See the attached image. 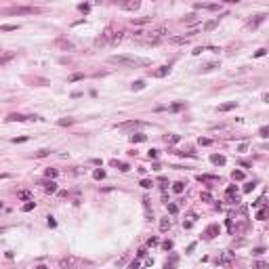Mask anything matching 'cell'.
I'll return each mask as SVG.
<instances>
[{"mask_svg":"<svg viewBox=\"0 0 269 269\" xmlns=\"http://www.w3.org/2000/svg\"><path fill=\"white\" fill-rule=\"evenodd\" d=\"M145 34H147V36H145V42L156 44V42H160L162 38L168 36V30H166V28H156V30H151V32H145Z\"/></svg>","mask_w":269,"mask_h":269,"instance_id":"1","label":"cell"},{"mask_svg":"<svg viewBox=\"0 0 269 269\" xmlns=\"http://www.w3.org/2000/svg\"><path fill=\"white\" fill-rule=\"evenodd\" d=\"M112 61L122 63V65H145L147 63L145 59H137V57H128V55H114Z\"/></svg>","mask_w":269,"mask_h":269,"instance_id":"2","label":"cell"},{"mask_svg":"<svg viewBox=\"0 0 269 269\" xmlns=\"http://www.w3.org/2000/svg\"><path fill=\"white\" fill-rule=\"evenodd\" d=\"M34 13H38V8L34 6H11L4 11V15H34Z\"/></svg>","mask_w":269,"mask_h":269,"instance_id":"3","label":"cell"},{"mask_svg":"<svg viewBox=\"0 0 269 269\" xmlns=\"http://www.w3.org/2000/svg\"><path fill=\"white\" fill-rule=\"evenodd\" d=\"M114 34H116V32H114V28H112V25H109V28H105V30H103V34H101V38H99V42H107V40H112V38H114Z\"/></svg>","mask_w":269,"mask_h":269,"instance_id":"4","label":"cell"},{"mask_svg":"<svg viewBox=\"0 0 269 269\" xmlns=\"http://www.w3.org/2000/svg\"><path fill=\"white\" fill-rule=\"evenodd\" d=\"M139 6H141L139 0H131V2H122V4H120V8H124V11H137Z\"/></svg>","mask_w":269,"mask_h":269,"instance_id":"5","label":"cell"},{"mask_svg":"<svg viewBox=\"0 0 269 269\" xmlns=\"http://www.w3.org/2000/svg\"><path fill=\"white\" fill-rule=\"evenodd\" d=\"M196 179L200 181V183H217L219 177H217V175H198Z\"/></svg>","mask_w":269,"mask_h":269,"instance_id":"6","label":"cell"},{"mask_svg":"<svg viewBox=\"0 0 269 269\" xmlns=\"http://www.w3.org/2000/svg\"><path fill=\"white\" fill-rule=\"evenodd\" d=\"M168 42L170 44H187L189 42V36H170Z\"/></svg>","mask_w":269,"mask_h":269,"instance_id":"7","label":"cell"},{"mask_svg":"<svg viewBox=\"0 0 269 269\" xmlns=\"http://www.w3.org/2000/svg\"><path fill=\"white\" fill-rule=\"evenodd\" d=\"M181 137L179 134H164V143L166 145H175V143H179Z\"/></svg>","mask_w":269,"mask_h":269,"instance_id":"8","label":"cell"},{"mask_svg":"<svg viewBox=\"0 0 269 269\" xmlns=\"http://www.w3.org/2000/svg\"><path fill=\"white\" fill-rule=\"evenodd\" d=\"M235 107H238V101H229V103L219 105V112H231V109H235Z\"/></svg>","mask_w":269,"mask_h":269,"instance_id":"9","label":"cell"},{"mask_svg":"<svg viewBox=\"0 0 269 269\" xmlns=\"http://www.w3.org/2000/svg\"><path fill=\"white\" fill-rule=\"evenodd\" d=\"M168 72H170V67H168V65H162L160 70L154 72V76H156V78H164V76H168Z\"/></svg>","mask_w":269,"mask_h":269,"instance_id":"10","label":"cell"},{"mask_svg":"<svg viewBox=\"0 0 269 269\" xmlns=\"http://www.w3.org/2000/svg\"><path fill=\"white\" fill-rule=\"evenodd\" d=\"M112 166H118L122 173H128V170H131V166H128L126 162H118V160H112Z\"/></svg>","mask_w":269,"mask_h":269,"instance_id":"11","label":"cell"},{"mask_svg":"<svg viewBox=\"0 0 269 269\" xmlns=\"http://www.w3.org/2000/svg\"><path fill=\"white\" fill-rule=\"evenodd\" d=\"M217 233H219V225H210V227L206 229V233H204V235H206V238L210 240V238H215Z\"/></svg>","mask_w":269,"mask_h":269,"instance_id":"12","label":"cell"},{"mask_svg":"<svg viewBox=\"0 0 269 269\" xmlns=\"http://www.w3.org/2000/svg\"><path fill=\"white\" fill-rule=\"evenodd\" d=\"M55 44H57V46H61V48H65V50H72V48H74V44H72L70 40H63V38H59V40H57Z\"/></svg>","mask_w":269,"mask_h":269,"instance_id":"13","label":"cell"},{"mask_svg":"<svg viewBox=\"0 0 269 269\" xmlns=\"http://www.w3.org/2000/svg\"><path fill=\"white\" fill-rule=\"evenodd\" d=\"M210 162H212V164H219V166H223V164H225V156L212 154V156H210Z\"/></svg>","mask_w":269,"mask_h":269,"instance_id":"14","label":"cell"},{"mask_svg":"<svg viewBox=\"0 0 269 269\" xmlns=\"http://www.w3.org/2000/svg\"><path fill=\"white\" fill-rule=\"evenodd\" d=\"M44 191H46V193H55V191H57V183H55V181L44 183Z\"/></svg>","mask_w":269,"mask_h":269,"instance_id":"15","label":"cell"},{"mask_svg":"<svg viewBox=\"0 0 269 269\" xmlns=\"http://www.w3.org/2000/svg\"><path fill=\"white\" fill-rule=\"evenodd\" d=\"M6 120H8V122H23V120H28V118H25V116H21V114H11Z\"/></svg>","mask_w":269,"mask_h":269,"instance_id":"16","label":"cell"},{"mask_svg":"<svg viewBox=\"0 0 269 269\" xmlns=\"http://www.w3.org/2000/svg\"><path fill=\"white\" fill-rule=\"evenodd\" d=\"M183 189H185V183H183V181L173 183V191H175V193H183Z\"/></svg>","mask_w":269,"mask_h":269,"instance_id":"17","label":"cell"},{"mask_svg":"<svg viewBox=\"0 0 269 269\" xmlns=\"http://www.w3.org/2000/svg\"><path fill=\"white\" fill-rule=\"evenodd\" d=\"M44 175H46V177H48L50 181H53L55 177H57V175H59V170H57V168H46V170H44Z\"/></svg>","mask_w":269,"mask_h":269,"instance_id":"18","label":"cell"},{"mask_svg":"<svg viewBox=\"0 0 269 269\" xmlns=\"http://www.w3.org/2000/svg\"><path fill=\"white\" fill-rule=\"evenodd\" d=\"M231 177H233V181H242L244 179V170H233Z\"/></svg>","mask_w":269,"mask_h":269,"instance_id":"19","label":"cell"},{"mask_svg":"<svg viewBox=\"0 0 269 269\" xmlns=\"http://www.w3.org/2000/svg\"><path fill=\"white\" fill-rule=\"evenodd\" d=\"M160 229H162V231H168V229H170V221H168V219H162V221H160Z\"/></svg>","mask_w":269,"mask_h":269,"instance_id":"20","label":"cell"},{"mask_svg":"<svg viewBox=\"0 0 269 269\" xmlns=\"http://www.w3.org/2000/svg\"><path fill=\"white\" fill-rule=\"evenodd\" d=\"M57 124H59V126H67V124H74V118H61Z\"/></svg>","mask_w":269,"mask_h":269,"instance_id":"21","label":"cell"},{"mask_svg":"<svg viewBox=\"0 0 269 269\" xmlns=\"http://www.w3.org/2000/svg\"><path fill=\"white\" fill-rule=\"evenodd\" d=\"M92 177H95V179H105V170H103V168H97V170L92 173Z\"/></svg>","mask_w":269,"mask_h":269,"instance_id":"22","label":"cell"},{"mask_svg":"<svg viewBox=\"0 0 269 269\" xmlns=\"http://www.w3.org/2000/svg\"><path fill=\"white\" fill-rule=\"evenodd\" d=\"M11 59H15V53H8V55L0 57V65H4V63H6V61H11Z\"/></svg>","mask_w":269,"mask_h":269,"instance_id":"23","label":"cell"},{"mask_svg":"<svg viewBox=\"0 0 269 269\" xmlns=\"http://www.w3.org/2000/svg\"><path fill=\"white\" fill-rule=\"evenodd\" d=\"M34 208H36V202H28L21 210H23V212H30V210H34Z\"/></svg>","mask_w":269,"mask_h":269,"instance_id":"24","label":"cell"},{"mask_svg":"<svg viewBox=\"0 0 269 269\" xmlns=\"http://www.w3.org/2000/svg\"><path fill=\"white\" fill-rule=\"evenodd\" d=\"M131 141H133V143H141V141H145V134H133Z\"/></svg>","mask_w":269,"mask_h":269,"instance_id":"25","label":"cell"},{"mask_svg":"<svg viewBox=\"0 0 269 269\" xmlns=\"http://www.w3.org/2000/svg\"><path fill=\"white\" fill-rule=\"evenodd\" d=\"M151 185H154V181H151V179H143V181H141V187H143V189H149Z\"/></svg>","mask_w":269,"mask_h":269,"instance_id":"26","label":"cell"},{"mask_svg":"<svg viewBox=\"0 0 269 269\" xmlns=\"http://www.w3.org/2000/svg\"><path fill=\"white\" fill-rule=\"evenodd\" d=\"M231 259H233V254H231V252H225L223 257H221V261H219V263H229Z\"/></svg>","mask_w":269,"mask_h":269,"instance_id":"27","label":"cell"},{"mask_svg":"<svg viewBox=\"0 0 269 269\" xmlns=\"http://www.w3.org/2000/svg\"><path fill=\"white\" fill-rule=\"evenodd\" d=\"M141 89H145V82H143V80H137L133 84V90H141Z\"/></svg>","mask_w":269,"mask_h":269,"instance_id":"28","label":"cell"},{"mask_svg":"<svg viewBox=\"0 0 269 269\" xmlns=\"http://www.w3.org/2000/svg\"><path fill=\"white\" fill-rule=\"evenodd\" d=\"M82 78H84L82 74H74V76H70V78H67V82H78V80H82Z\"/></svg>","mask_w":269,"mask_h":269,"instance_id":"29","label":"cell"},{"mask_svg":"<svg viewBox=\"0 0 269 269\" xmlns=\"http://www.w3.org/2000/svg\"><path fill=\"white\" fill-rule=\"evenodd\" d=\"M17 196H19L21 200H30V198H32V193H30V191H25V189H23V191H19Z\"/></svg>","mask_w":269,"mask_h":269,"instance_id":"30","label":"cell"},{"mask_svg":"<svg viewBox=\"0 0 269 269\" xmlns=\"http://www.w3.org/2000/svg\"><path fill=\"white\" fill-rule=\"evenodd\" d=\"M17 28H19V25H0V30H2V32H15Z\"/></svg>","mask_w":269,"mask_h":269,"instance_id":"31","label":"cell"},{"mask_svg":"<svg viewBox=\"0 0 269 269\" xmlns=\"http://www.w3.org/2000/svg\"><path fill=\"white\" fill-rule=\"evenodd\" d=\"M263 19H265V15H259V17L254 19V21H250V25H252V28H257V25H259V23H261Z\"/></svg>","mask_w":269,"mask_h":269,"instance_id":"32","label":"cell"},{"mask_svg":"<svg viewBox=\"0 0 269 269\" xmlns=\"http://www.w3.org/2000/svg\"><path fill=\"white\" fill-rule=\"evenodd\" d=\"M215 28H217V21H208V23L204 25V30H206V32H210V30H215Z\"/></svg>","mask_w":269,"mask_h":269,"instance_id":"33","label":"cell"},{"mask_svg":"<svg viewBox=\"0 0 269 269\" xmlns=\"http://www.w3.org/2000/svg\"><path fill=\"white\" fill-rule=\"evenodd\" d=\"M120 40H122V32H116V34H114V38H112V42H114V44H118Z\"/></svg>","mask_w":269,"mask_h":269,"instance_id":"34","label":"cell"},{"mask_svg":"<svg viewBox=\"0 0 269 269\" xmlns=\"http://www.w3.org/2000/svg\"><path fill=\"white\" fill-rule=\"evenodd\" d=\"M200 198H202V202H210V200H212V196H210L208 191H202V196H200Z\"/></svg>","mask_w":269,"mask_h":269,"instance_id":"35","label":"cell"},{"mask_svg":"<svg viewBox=\"0 0 269 269\" xmlns=\"http://www.w3.org/2000/svg\"><path fill=\"white\" fill-rule=\"evenodd\" d=\"M168 212H170V215H177V212H179V206H177V204H168Z\"/></svg>","mask_w":269,"mask_h":269,"instance_id":"36","label":"cell"},{"mask_svg":"<svg viewBox=\"0 0 269 269\" xmlns=\"http://www.w3.org/2000/svg\"><path fill=\"white\" fill-rule=\"evenodd\" d=\"M259 134H261L263 139H267V137H269V128H267V126H261V131H259Z\"/></svg>","mask_w":269,"mask_h":269,"instance_id":"37","label":"cell"},{"mask_svg":"<svg viewBox=\"0 0 269 269\" xmlns=\"http://www.w3.org/2000/svg\"><path fill=\"white\" fill-rule=\"evenodd\" d=\"M183 107H185V103H175V105L170 107V112H181Z\"/></svg>","mask_w":269,"mask_h":269,"instance_id":"38","label":"cell"},{"mask_svg":"<svg viewBox=\"0 0 269 269\" xmlns=\"http://www.w3.org/2000/svg\"><path fill=\"white\" fill-rule=\"evenodd\" d=\"M254 185H257V183H246V185H244V193L252 191V189H254Z\"/></svg>","mask_w":269,"mask_h":269,"instance_id":"39","label":"cell"},{"mask_svg":"<svg viewBox=\"0 0 269 269\" xmlns=\"http://www.w3.org/2000/svg\"><path fill=\"white\" fill-rule=\"evenodd\" d=\"M48 154H50V151H48V149H40V151H38V154H36V158H46V156H48Z\"/></svg>","mask_w":269,"mask_h":269,"instance_id":"40","label":"cell"},{"mask_svg":"<svg viewBox=\"0 0 269 269\" xmlns=\"http://www.w3.org/2000/svg\"><path fill=\"white\" fill-rule=\"evenodd\" d=\"M162 248H164V250H170V248H173V242H170V240L162 242Z\"/></svg>","mask_w":269,"mask_h":269,"instance_id":"41","label":"cell"},{"mask_svg":"<svg viewBox=\"0 0 269 269\" xmlns=\"http://www.w3.org/2000/svg\"><path fill=\"white\" fill-rule=\"evenodd\" d=\"M147 21H149V17H141V19H134L133 23L134 25H139V23H147Z\"/></svg>","mask_w":269,"mask_h":269,"instance_id":"42","label":"cell"},{"mask_svg":"<svg viewBox=\"0 0 269 269\" xmlns=\"http://www.w3.org/2000/svg\"><path fill=\"white\" fill-rule=\"evenodd\" d=\"M147 156H149L151 160H156V158H158V149H149V154H147Z\"/></svg>","mask_w":269,"mask_h":269,"instance_id":"43","label":"cell"},{"mask_svg":"<svg viewBox=\"0 0 269 269\" xmlns=\"http://www.w3.org/2000/svg\"><path fill=\"white\" fill-rule=\"evenodd\" d=\"M269 265L267 263H263V261H259V263H257V265H254V269H267Z\"/></svg>","mask_w":269,"mask_h":269,"instance_id":"44","label":"cell"},{"mask_svg":"<svg viewBox=\"0 0 269 269\" xmlns=\"http://www.w3.org/2000/svg\"><path fill=\"white\" fill-rule=\"evenodd\" d=\"M215 67H219V65H217V63H208V65L204 67V72H210V70H215Z\"/></svg>","mask_w":269,"mask_h":269,"instance_id":"45","label":"cell"},{"mask_svg":"<svg viewBox=\"0 0 269 269\" xmlns=\"http://www.w3.org/2000/svg\"><path fill=\"white\" fill-rule=\"evenodd\" d=\"M198 143H200V145H210L212 141H210V139H202V137H200V141H198Z\"/></svg>","mask_w":269,"mask_h":269,"instance_id":"46","label":"cell"},{"mask_svg":"<svg viewBox=\"0 0 269 269\" xmlns=\"http://www.w3.org/2000/svg\"><path fill=\"white\" fill-rule=\"evenodd\" d=\"M78 8H80V11H82V13H89V11H90V6H89V4H80V6H78Z\"/></svg>","mask_w":269,"mask_h":269,"instance_id":"47","label":"cell"},{"mask_svg":"<svg viewBox=\"0 0 269 269\" xmlns=\"http://www.w3.org/2000/svg\"><path fill=\"white\" fill-rule=\"evenodd\" d=\"M240 164H242V166H244V168H250V166H252V164H250V162H248V160H240Z\"/></svg>","mask_w":269,"mask_h":269,"instance_id":"48","label":"cell"},{"mask_svg":"<svg viewBox=\"0 0 269 269\" xmlns=\"http://www.w3.org/2000/svg\"><path fill=\"white\" fill-rule=\"evenodd\" d=\"M265 215H267V210L263 208V210H259V215H257V219H265Z\"/></svg>","mask_w":269,"mask_h":269,"instance_id":"49","label":"cell"},{"mask_svg":"<svg viewBox=\"0 0 269 269\" xmlns=\"http://www.w3.org/2000/svg\"><path fill=\"white\" fill-rule=\"evenodd\" d=\"M23 141H28V137H19V139H13V143H23Z\"/></svg>","mask_w":269,"mask_h":269,"instance_id":"50","label":"cell"},{"mask_svg":"<svg viewBox=\"0 0 269 269\" xmlns=\"http://www.w3.org/2000/svg\"><path fill=\"white\" fill-rule=\"evenodd\" d=\"M233 193H235V187H233V185H231V187H227V196H233Z\"/></svg>","mask_w":269,"mask_h":269,"instance_id":"51","label":"cell"},{"mask_svg":"<svg viewBox=\"0 0 269 269\" xmlns=\"http://www.w3.org/2000/svg\"><path fill=\"white\" fill-rule=\"evenodd\" d=\"M156 244H158V240H156V238H149V242H147V246H156Z\"/></svg>","mask_w":269,"mask_h":269,"instance_id":"52","label":"cell"},{"mask_svg":"<svg viewBox=\"0 0 269 269\" xmlns=\"http://www.w3.org/2000/svg\"><path fill=\"white\" fill-rule=\"evenodd\" d=\"M145 254H147V250H145V248H141V250L137 252V257H139V259H141V257H145Z\"/></svg>","mask_w":269,"mask_h":269,"instance_id":"53","label":"cell"},{"mask_svg":"<svg viewBox=\"0 0 269 269\" xmlns=\"http://www.w3.org/2000/svg\"><path fill=\"white\" fill-rule=\"evenodd\" d=\"M263 55H265V48H261V50H257V53H254V57H263Z\"/></svg>","mask_w":269,"mask_h":269,"instance_id":"54","label":"cell"},{"mask_svg":"<svg viewBox=\"0 0 269 269\" xmlns=\"http://www.w3.org/2000/svg\"><path fill=\"white\" fill-rule=\"evenodd\" d=\"M48 225H50V227H55V225H57V221H55L53 217H48Z\"/></svg>","mask_w":269,"mask_h":269,"instance_id":"55","label":"cell"},{"mask_svg":"<svg viewBox=\"0 0 269 269\" xmlns=\"http://www.w3.org/2000/svg\"><path fill=\"white\" fill-rule=\"evenodd\" d=\"M131 269H139V261H133L131 263Z\"/></svg>","mask_w":269,"mask_h":269,"instance_id":"56","label":"cell"},{"mask_svg":"<svg viewBox=\"0 0 269 269\" xmlns=\"http://www.w3.org/2000/svg\"><path fill=\"white\" fill-rule=\"evenodd\" d=\"M0 179H8V175H0Z\"/></svg>","mask_w":269,"mask_h":269,"instance_id":"57","label":"cell"},{"mask_svg":"<svg viewBox=\"0 0 269 269\" xmlns=\"http://www.w3.org/2000/svg\"><path fill=\"white\" fill-rule=\"evenodd\" d=\"M36 269H46V267H44V265H38V267H36Z\"/></svg>","mask_w":269,"mask_h":269,"instance_id":"58","label":"cell"}]
</instances>
